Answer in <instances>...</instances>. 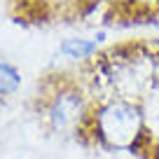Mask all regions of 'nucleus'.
Listing matches in <instances>:
<instances>
[{
	"label": "nucleus",
	"instance_id": "1",
	"mask_svg": "<svg viewBox=\"0 0 159 159\" xmlns=\"http://www.w3.org/2000/svg\"><path fill=\"white\" fill-rule=\"evenodd\" d=\"M140 131H143V115L131 103L112 101L98 112V134L110 148H134Z\"/></svg>",
	"mask_w": 159,
	"mask_h": 159
},
{
	"label": "nucleus",
	"instance_id": "2",
	"mask_svg": "<svg viewBox=\"0 0 159 159\" xmlns=\"http://www.w3.org/2000/svg\"><path fill=\"white\" fill-rule=\"evenodd\" d=\"M52 124L56 129H68L82 117V101H80L77 94H70V91H63L54 98L52 103Z\"/></svg>",
	"mask_w": 159,
	"mask_h": 159
},
{
	"label": "nucleus",
	"instance_id": "3",
	"mask_svg": "<svg viewBox=\"0 0 159 159\" xmlns=\"http://www.w3.org/2000/svg\"><path fill=\"white\" fill-rule=\"evenodd\" d=\"M96 52V42L91 40H82V38H73V40H66L61 45V54L70 56V59H87Z\"/></svg>",
	"mask_w": 159,
	"mask_h": 159
},
{
	"label": "nucleus",
	"instance_id": "4",
	"mask_svg": "<svg viewBox=\"0 0 159 159\" xmlns=\"http://www.w3.org/2000/svg\"><path fill=\"white\" fill-rule=\"evenodd\" d=\"M21 84V75L14 66L10 63H0V96H10L19 89Z\"/></svg>",
	"mask_w": 159,
	"mask_h": 159
}]
</instances>
